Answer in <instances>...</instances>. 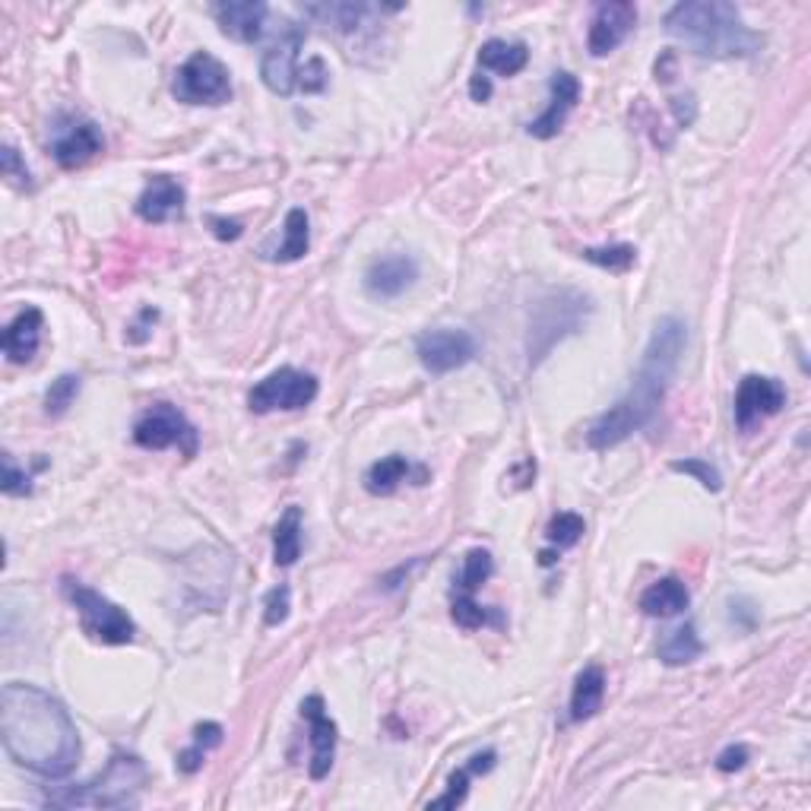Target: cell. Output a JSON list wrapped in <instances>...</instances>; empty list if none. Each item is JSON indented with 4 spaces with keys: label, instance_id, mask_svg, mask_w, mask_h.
Listing matches in <instances>:
<instances>
[{
    "label": "cell",
    "instance_id": "34",
    "mask_svg": "<svg viewBox=\"0 0 811 811\" xmlns=\"http://www.w3.org/2000/svg\"><path fill=\"white\" fill-rule=\"evenodd\" d=\"M672 473H685V476H695L707 488V492H720L723 488V476L717 466L703 463V460H675L672 463Z\"/></svg>",
    "mask_w": 811,
    "mask_h": 811
},
{
    "label": "cell",
    "instance_id": "11",
    "mask_svg": "<svg viewBox=\"0 0 811 811\" xmlns=\"http://www.w3.org/2000/svg\"><path fill=\"white\" fill-rule=\"evenodd\" d=\"M416 356L425 371L431 374H450L463 364L476 359V339L466 330H453V327H438V330H425L416 339Z\"/></svg>",
    "mask_w": 811,
    "mask_h": 811
},
{
    "label": "cell",
    "instance_id": "13",
    "mask_svg": "<svg viewBox=\"0 0 811 811\" xmlns=\"http://www.w3.org/2000/svg\"><path fill=\"white\" fill-rule=\"evenodd\" d=\"M638 26V7L628 0H609L599 3L593 20H589L587 48L593 57H606L616 52L618 45L631 35V29Z\"/></svg>",
    "mask_w": 811,
    "mask_h": 811
},
{
    "label": "cell",
    "instance_id": "43",
    "mask_svg": "<svg viewBox=\"0 0 811 811\" xmlns=\"http://www.w3.org/2000/svg\"><path fill=\"white\" fill-rule=\"evenodd\" d=\"M206 225L213 228V235L219 241H238L241 238V223L238 219H225V216H206Z\"/></svg>",
    "mask_w": 811,
    "mask_h": 811
},
{
    "label": "cell",
    "instance_id": "40",
    "mask_svg": "<svg viewBox=\"0 0 811 811\" xmlns=\"http://www.w3.org/2000/svg\"><path fill=\"white\" fill-rule=\"evenodd\" d=\"M327 67H324V60L320 57H311L308 64H305V70L299 74V89L302 92H324V86H327Z\"/></svg>",
    "mask_w": 811,
    "mask_h": 811
},
{
    "label": "cell",
    "instance_id": "10",
    "mask_svg": "<svg viewBox=\"0 0 811 811\" xmlns=\"http://www.w3.org/2000/svg\"><path fill=\"white\" fill-rule=\"evenodd\" d=\"M305 45V29L285 23L280 35L270 42V48L260 57V77L270 92L277 95H292L299 89V52Z\"/></svg>",
    "mask_w": 811,
    "mask_h": 811
},
{
    "label": "cell",
    "instance_id": "33",
    "mask_svg": "<svg viewBox=\"0 0 811 811\" xmlns=\"http://www.w3.org/2000/svg\"><path fill=\"white\" fill-rule=\"evenodd\" d=\"M492 571H495V561H492V555L485 549L466 552L463 571H460V587H463V593H473V589L482 587L492 577Z\"/></svg>",
    "mask_w": 811,
    "mask_h": 811
},
{
    "label": "cell",
    "instance_id": "44",
    "mask_svg": "<svg viewBox=\"0 0 811 811\" xmlns=\"http://www.w3.org/2000/svg\"><path fill=\"white\" fill-rule=\"evenodd\" d=\"M495 761H498V755H495L492 748H488V752H478V755L470 757V767H466V770H470V774H488V770L495 767Z\"/></svg>",
    "mask_w": 811,
    "mask_h": 811
},
{
    "label": "cell",
    "instance_id": "32",
    "mask_svg": "<svg viewBox=\"0 0 811 811\" xmlns=\"http://www.w3.org/2000/svg\"><path fill=\"white\" fill-rule=\"evenodd\" d=\"M80 387H83V381H80L77 374H60L57 381H52V387L45 393V413H48L52 419H60V416L74 406V399H77Z\"/></svg>",
    "mask_w": 811,
    "mask_h": 811
},
{
    "label": "cell",
    "instance_id": "21",
    "mask_svg": "<svg viewBox=\"0 0 811 811\" xmlns=\"http://www.w3.org/2000/svg\"><path fill=\"white\" fill-rule=\"evenodd\" d=\"M691 602V593L688 587L678 581V577H663L656 581L653 587L644 589L641 596V612L650 618H672L682 616Z\"/></svg>",
    "mask_w": 811,
    "mask_h": 811
},
{
    "label": "cell",
    "instance_id": "9",
    "mask_svg": "<svg viewBox=\"0 0 811 811\" xmlns=\"http://www.w3.org/2000/svg\"><path fill=\"white\" fill-rule=\"evenodd\" d=\"M317 396V378L308 371H299V368H280L273 374H267L260 384H254V391L248 393V406L257 416H267V413H295V409H305L314 403Z\"/></svg>",
    "mask_w": 811,
    "mask_h": 811
},
{
    "label": "cell",
    "instance_id": "36",
    "mask_svg": "<svg viewBox=\"0 0 811 811\" xmlns=\"http://www.w3.org/2000/svg\"><path fill=\"white\" fill-rule=\"evenodd\" d=\"M0 488H3V495H10V498H26V495H32V478L16 466V460H13L10 453H3V478H0Z\"/></svg>",
    "mask_w": 811,
    "mask_h": 811
},
{
    "label": "cell",
    "instance_id": "8",
    "mask_svg": "<svg viewBox=\"0 0 811 811\" xmlns=\"http://www.w3.org/2000/svg\"><path fill=\"white\" fill-rule=\"evenodd\" d=\"M134 441L143 450H166L178 448L184 457H196L200 448V431H196L191 419L171 406V403H156L143 413L137 425H134Z\"/></svg>",
    "mask_w": 811,
    "mask_h": 811
},
{
    "label": "cell",
    "instance_id": "19",
    "mask_svg": "<svg viewBox=\"0 0 811 811\" xmlns=\"http://www.w3.org/2000/svg\"><path fill=\"white\" fill-rule=\"evenodd\" d=\"M181 213H184V188L168 174H156L146 184V191L137 196V216L143 223H171V219H181Z\"/></svg>",
    "mask_w": 811,
    "mask_h": 811
},
{
    "label": "cell",
    "instance_id": "41",
    "mask_svg": "<svg viewBox=\"0 0 811 811\" xmlns=\"http://www.w3.org/2000/svg\"><path fill=\"white\" fill-rule=\"evenodd\" d=\"M159 320V311L156 308H143L140 314H137V320L127 327V342H134V346H140V342H146L149 339V334H153V324Z\"/></svg>",
    "mask_w": 811,
    "mask_h": 811
},
{
    "label": "cell",
    "instance_id": "31",
    "mask_svg": "<svg viewBox=\"0 0 811 811\" xmlns=\"http://www.w3.org/2000/svg\"><path fill=\"white\" fill-rule=\"evenodd\" d=\"M584 532H587L584 517H581V514L564 510V514H555V517L549 520V527H545V539H549L552 545H559V549H571V545H577V542L584 539Z\"/></svg>",
    "mask_w": 811,
    "mask_h": 811
},
{
    "label": "cell",
    "instance_id": "26",
    "mask_svg": "<svg viewBox=\"0 0 811 811\" xmlns=\"http://www.w3.org/2000/svg\"><path fill=\"white\" fill-rule=\"evenodd\" d=\"M302 555V507H289L273 530V561L280 567H292Z\"/></svg>",
    "mask_w": 811,
    "mask_h": 811
},
{
    "label": "cell",
    "instance_id": "28",
    "mask_svg": "<svg viewBox=\"0 0 811 811\" xmlns=\"http://www.w3.org/2000/svg\"><path fill=\"white\" fill-rule=\"evenodd\" d=\"M223 745V726L219 723H196L194 726V745L188 752L178 755V770L181 774H196L203 767V757L206 752L219 748Z\"/></svg>",
    "mask_w": 811,
    "mask_h": 811
},
{
    "label": "cell",
    "instance_id": "22",
    "mask_svg": "<svg viewBox=\"0 0 811 811\" xmlns=\"http://www.w3.org/2000/svg\"><path fill=\"white\" fill-rule=\"evenodd\" d=\"M530 60V48L523 42H504V38H488L478 48V67L492 70L498 77H514L527 67Z\"/></svg>",
    "mask_w": 811,
    "mask_h": 811
},
{
    "label": "cell",
    "instance_id": "23",
    "mask_svg": "<svg viewBox=\"0 0 811 811\" xmlns=\"http://www.w3.org/2000/svg\"><path fill=\"white\" fill-rule=\"evenodd\" d=\"M602 698H606V672L599 666H587L577 675L574 691H571V720L574 723L589 720L602 707Z\"/></svg>",
    "mask_w": 811,
    "mask_h": 811
},
{
    "label": "cell",
    "instance_id": "39",
    "mask_svg": "<svg viewBox=\"0 0 811 811\" xmlns=\"http://www.w3.org/2000/svg\"><path fill=\"white\" fill-rule=\"evenodd\" d=\"M470 770L463 767V770H457L453 777H450L448 784V792L441 796V799H435V802H428V809H457V806H463L466 802V792H470Z\"/></svg>",
    "mask_w": 811,
    "mask_h": 811
},
{
    "label": "cell",
    "instance_id": "37",
    "mask_svg": "<svg viewBox=\"0 0 811 811\" xmlns=\"http://www.w3.org/2000/svg\"><path fill=\"white\" fill-rule=\"evenodd\" d=\"M0 168H3V178H10L16 188H23V191H32V174H29L26 162H23V156L16 153V146H3V153H0Z\"/></svg>",
    "mask_w": 811,
    "mask_h": 811
},
{
    "label": "cell",
    "instance_id": "20",
    "mask_svg": "<svg viewBox=\"0 0 811 811\" xmlns=\"http://www.w3.org/2000/svg\"><path fill=\"white\" fill-rule=\"evenodd\" d=\"M42 327H45V317L38 308H23L3 330V356L13 364H26L35 359L38 352V342H42Z\"/></svg>",
    "mask_w": 811,
    "mask_h": 811
},
{
    "label": "cell",
    "instance_id": "4",
    "mask_svg": "<svg viewBox=\"0 0 811 811\" xmlns=\"http://www.w3.org/2000/svg\"><path fill=\"white\" fill-rule=\"evenodd\" d=\"M146 784V767L137 755L114 752L105 774L77 786H60L48 792V806L57 809H137L140 789Z\"/></svg>",
    "mask_w": 811,
    "mask_h": 811
},
{
    "label": "cell",
    "instance_id": "25",
    "mask_svg": "<svg viewBox=\"0 0 811 811\" xmlns=\"http://www.w3.org/2000/svg\"><path fill=\"white\" fill-rule=\"evenodd\" d=\"M308 245H311V235H308V216H305V210H289V216H285V235H282L280 248H273V251H263L267 260H273V263H292V260H302L305 254H308Z\"/></svg>",
    "mask_w": 811,
    "mask_h": 811
},
{
    "label": "cell",
    "instance_id": "2",
    "mask_svg": "<svg viewBox=\"0 0 811 811\" xmlns=\"http://www.w3.org/2000/svg\"><path fill=\"white\" fill-rule=\"evenodd\" d=\"M688 342V327L678 317H660L650 342H646L641 364L631 378L628 393L618 399L616 406H609L602 416L589 421L587 444L593 450L618 448L621 441H628L634 431L646 428L656 409L663 406L666 393L672 387V378L678 371V359L685 352Z\"/></svg>",
    "mask_w": 811,
    "mask_h": 811
},
{
    "label": "cell",
    "instance_id": "17",
    "mask_svg": "<svg viewBox=\"0 0 811 811\" xmlns=\"http://www.w3.org/2000/svg\"><path fill=\"white\" fill-rule=\"evenodd\" d=\"M95 153H102V134L92 121H67L55 127L52 156L60 168L86 166Z\"/></svg>",
    "mask_w": 811,
    "mask_h": 811
},
{
    "label": "cell",
    "instance_id": "5",
    "mask_svg": "<svg viewBox=\"0 0 811 811\" xmlns=\"http://www.w3.org/2000/svg\"><path fill=\"white\" fill-rule=\"evenodd\" d=\"M60 593L74 606V612L80 616V628H83L86 638H92L95 644L124 646L137 638L134 618L127 616L121 606H114L109 596L95 593V589L74 581V577L60 581Z\"/></svg>",
    "mask_w": 811,
    "mask_h": 811
},
{
    "label": "cell",
    "instance_id": "14",
    "mask_svg": "<svg viewBox=\"0 0 811 811\" xmlns=\"http://www.w3.org/2000/svg\"><path fill=\"white\" fill-rule=\"evenodd\" d=\"M302 717L311 726V780H324L334 767L336 757V723L327 717V707L320 695H311L302 700Z\"/></svg>",
    "mask_w": 811,
    "mask_h": 811
},
{
    "label": "cell",
    "instance_id": "38",
    "mask_svg": "<svg viewBox=\"0 0 811 811\" xmlns=\"http://www.w3.org/2000/svg\"><path fill=\"white\" fill-rule=\"evenodd\" d=\"M289 609H292V589L285 587V584H280V587L267 593V602H263V621H267L270 628H277V624H282V621L289 618Z\"/></svg>",
    "mask_w": 811,
    "mask_h": 811
},
{
    "label": "cell",
    "instance_id": "7",
    "mask_svg": "<svg viewBox=\"0 0 811 811\" xmlns=\"http://www.w3.org/2000/svg\"><path fill=\"white\" fill-rule=\"evenodd\" d=\"M171 92L184 105H225L232 99V74L219 57L196 52L178 67Z\"/></svg>",
    "mask_w": 811,
    "mask_h": 811
},
{
    "label": "cell",
    "instance_id": "27",
    "mask_svg": "<svg viewBox=\"0 0 811 811\" xmlns=\"http://www.w3.org/2000/svg\"><path fill=\"white\" fill-rule=\"evenodd\" d=\"M700 653H703V644L698 638V628L691 621H685L682 628L669 631L663 641H660V660L666 666H685V663H695Z\"/></svg>",
    "mask_w": 811,
    "mask_h": 811
},
{
    "label": "cell",
    "instance_id": "15",
    "mask_svg": "<svg viewBox=\"0 0 811 811\" xmlns=\"http://www.w3.org/2000/svg\"><path fill=\"white\" fill-rule=\"evenodd\" d=\"M419 280V263L409 254H387L378 257L368 273H364V289L371 299H399L406 289H413Z\"/></svg>",
    "mask_w": 811,
    "mask_h": 811
},
{
    "label": "cell",
    "instance_id": "30",
    "mask_svg": "<svg viewBox=\"0 0 811 811\" xmlns=\"http://www.w3.org/2000/svg\"><path fill=\"white\" fill-rule=\"evenodd\" d=\"M581 257L593 263V267H602L609 273H628L634 263H638V251L634 245H609V248H584Z\"/></svg>",
    "mask_w": 811,
    "mask_h": 811
},
{
    "label": "cell",
    "instance_id": "3",
    "mask_svg": "<svg viewBox=\"0 0 811 811\" xmlns=\"http://www.w3.org/2000/svg\"><path fill=\"white\" fill-rule=\"evenodd\" d=\"M663 26L703 57H752L764 38L742 20V10L726 0H685L675 3Z\"/></svg>",
    "mask_w": 811,
    "mask_h": 811
},
{
    "label": "cell",
    "instance_id": "6",
    "mask_svg": "<svg viewBox=\"0 0 811 811\" xmlns=\"http://www.w3.org/2000/svg\"><path fill=\"white\" fill-rule=\"evenodd\" d=\"M589 311H593V305L581 292L561 289V292L545 295L532 308L530 317V362L539 364L555 349V342H561L564 336L577 334L589 317Z\"/></svg>",
    "mask_w": 811,
    "mask_h": 811
},
{
    "label": "cell",
    "instance_id": "24",
    "mask_svg": "<svg viewBox=\"0 0 811 811\" xmlns=\"http://www.w3.org/2000/svg\"><path fill=\"white\" fill-rule=\"evenodd\" d=\"M416 473V476H428L425 470H413V463L406 460V457H399V453H391V457H384V460H378L368 473H364V488L371 492V495H393L396 492V485L403 482V478H409Z\"/></svg>",
    "mask_w": 811,
    "mask_h": 811
},
{
    "label": "cell",
    "instance_id": "42",
    "mask_svg": "<svg viewBox=\"0 0 811 811\" xmlns=\"http://www.w3.org/2000/svg\"><path fill=\"white\" fill-rule=\"evenodd\" d=\"M748 764V748L745 745H729L720 752L717 757V767L723 770V774H735V770H742Z\"/></svg>",
    "mask_w": 811,
    "mask_h": 811
},
{
    "label": "cell",
    "instance_id": "45",
    "mask_svg": "<svg viewBox=\"0 0 811 811\" xmlns=\"http://www.w3.org/2000/svg\"><path fill=\"white\" fill-rule=\"evenodd\" d=\"M470 95H473V102H488V95H492V83H488V77H485V74H476V77L470 80Z\"/></svg>",
    "mask_w": 811,
    "mask_h": 811
},
{
    "label": "cell",
    "instance_id": "16",
    "mask_svg": "<svg viewBox=\"0 0 811 811\" xmlns=\"http://www.w3.org/2000/svg\"><path fill=\"white\" fill-rule=\"evenodd\" d=\"M552 102H549V109L539 114L536 121L527 124V131H530V137L536 140H552V137H559V131L564 127V121H567V114L571 109L581 102V83H577V77L574 74H567V70H559V74H552Z\"/></svg>",
    "mask_w": 811,
    "mask_h": 811
},
{
    "label": "cell",
    "instance_id": "1",
    "mask_svg": "<svg viewBox=\"0 0 811 811\" xmlns=\"http://www.w3.org/2000/svg\"><path fill=\"white\" fill-rule=\"evenodd\" d=\"M0 739L7 755L38 777H64L80 761V732L67 707L26 682L0 691Z\"/></svg>",
    "mask_w": 811,
    "mask_h": 811
},
{
    "label": "cell",
    "instance_id": "35",
    "mask_svg": "<svg viewBox=\"0 0 811 811\" xmlns=\"http://www.w3.org/2000/svg\"><path fill=\"white\" fill-rule=\"evenodd\" d=\"M450 616H453V621H457L460 628H466V631H476V628H482V624H488V612L478 606L470 593H463V596H457V599H453Z\"/></svg>",
    "mask_w": 811,
    "mask_h": 811
},
{
    "label": "cell",
    "instance_id": "29",
    "mask_svg": "<svg viewBox=\"0 0 811 811\" xmlns=\"http://www.w3.org/2000/svg\"><path fill=\"white\" fill-rule=\"evenodd\" d=\"M308 13L320 16L336 32H356L364 23V16L374 13V7H368V3H324V7H308Z\"/></svg>",
    "mask_w": 811,
    "mask_h": 811
},
{
    "label": "cell",
    "instance_id": "18",
    "mask_svg": "<svg viewBox=\"0 0 811 811\" xmlns=\"http://www.w3.org/2000/svg\"><path fill=\"white\" fill-rule=\"evenodd\" d=\"M213 20L219 23L223 35H228L232 42H245L251 45L263 35L267 26V3L260 0H225V3H213Z\"/></svg>",
    "mask_w": 811,
    "mask_h": 811
},
{
    "label": "cell",
    "instance_id": "12",
    "mask_svg": "<svg viewBox=\"0 0 811 811\" xmlns=\"http://www.w3.org/2000/svg\"><path fill=\"white\" fill-rule=\"evenodd\" d=\"M786 406V387L777 378H761V374H748L742 378L739 391H735V403H732V416L742 431H752L757 421L777 416Z\"/></svg>",
    "mask_w": 811,
    "mask_h": 811
}]
</instances>
